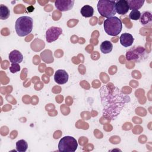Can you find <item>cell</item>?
<instances>
[{"mask_svg": "<svg viewBox=\"0 0 152 152\" xmlns=\"http://www.w3.org/2000/svg\"><path fill=\"white\" fill-rule=\"evenodd\" d=\"M100 93L103 106V115L112 119L119 114L124 104L130 99L128 96H124L117 87H110V84L102 87Z\"/></svg>", "mask_w": 152, "mask_h": 152, "instance_id": "obj_1", "label": "cell"}, {"mask_svg": "<svg viewBox=\"0 0 152 152\" xmlns=\"http://www.w3.org/2000/svg\"><path fill=\"white\" fill-rule=\"evenodd\" d=\"M33 25V21L32 18L28 16L20 17L15 21V31L19 36H27L32 31Z\"/></svg>", "mask_w": 152, "mask_h": 152, "instance_id": "obj_2", "label": "cell"}, {"mask_svg": "<svg viewBox=\"0 0 152 152\" xmlns=\"http://www.w3.org/2000/svg\"><path fill=\"white\" fill-rule=\"evenodd\" d=\"M105 32L110 36H115L119 34L122 28L121 20L117 17L107 18L103 22Z\"/></svg>", "mask_w": 152, "mask_h": 152, "instance_id": "obj_3", "label": "cell"}, {"mask_svg": "<svg viewBox=\"0 0 152 152\" xmlns=\"http://www.w3.org/2000/svg\"><path fill=\"white\" fill-rule=\"evenodd\" d=\"M98 12L101 16L110 18L116 13V2L114 1L100 0L97 3Z\"/></svg>", "mask_w": 152, "mask_h": 152, "instance_id": "obj_4", "label": "cell"}, {"mask_svg": "<svg viewBox=\"0 0 152 152\" xmlns=\"http://www.w3.org/2000/svg\"><path fill=\"white\" fill-rule=\"evenodd\" d=\"M78 147L75 138L71 136H65L61 139L58 144V150L61 152H74Z\"/></svg>", "mask_w": 152, "mask_h": 152, "instance_id": "obj_5", "label": "cell"}, {"mask_svg": "<svg viewBox=\"0 0 152 152\" xmlns=\"http://www.w3.org/2000/svg\"><path fill=\"white\" fill-rule=\"evenodd\" d=\"M145 49L141 46L133 47L130 49L126 53V58L128 61L135 60L139 61L144 56Z\"/></svg>", "mask_w": 152, "mask_h": 152, "instance_id": "obj_6", "label": "cell"}, {"mask_svg": "<svg viewBox=\"0 0 152 152\" xmlns=\"http://www.w3.org/2000/svg\"><path fill=\"white\" fill-rule=\"evenodd\" d=\"M62 33V30L60 27H51L46 32V39L48 43H52L56 40Z\"/></svg>", "mask_w": 152, "mask_h": 152, "instance_id": "obj_7", "label": "cell"}, {"mask_svg": "<svg viewBox=\"0 0 152 152\" xmlns=\"http://www.w3.org/2000/svg\"><path fill=\"white\" fill-rule=\"evenodd\" d=\"M74 4L73 0H57L55 1V5L60 11H66L72 9Z\"/></svg>", "mask_w": 152, "mask_h": 152, "instance_id": "obj_8", "label": "cell"}, {"mask_svg": "<svg viewBox=\"0 0 152 152\" xmlns=\"http://www.w3.org/2000/svg\"><path fill=\"white\" fill-rule=\"evenodd\" d=\"M54 80L58 84H64L68 80V74L64 69H58L55 74Z\"/></svg>", "mask_w": 152, "mask_h": 152, "instance_id": "obj_9", "label": "cell"}, {"mask_svg": "<svg viewBox=\"0 0 152 152\" xmlns=\"http://www.w3.org/2000/svg\"><path fill=\"white\" fill-rule=\"evenodd\" d=\"M116 12L120 15L126 14L129 10L126 0H119L116 1Z\"/></svg>", "mask_w": 152, "mask_h": 152, "instance_id": "obj_10", "label": "cell"}, {"mask_svg": "<svg viewBox=\"0 0 152 152\" xmlns=\"http://www.w3.org/2000/svg\"><path fill=\"white\" fill-rule=\"evenodd\" d=\"M9 59L11 64H19L23 60V56L21 53L17 50H14L9 54Z\"/></svg>", "mask_w": 152, "mask_h": 152, "instance_id": "obj_11", "label": "cell"}, {"mask_svg": "<svg viewBox=\"0 0 152 152\" xmlns=\"http://www.w3.org/2000/svg\"><path fill=\"white\" fill-rule=\"evenodd\" d=\"M134 37L132 34L125 33L121 34L120 37V43L124 47H128L132 45L134 42Z\"/></svg>", "mask_w": 152, "mask_h": 152, "instance_id": "obj_12", "label": "cell"}, {"mask_svg": "<svg viewBox=\"0 0 152 152\" xmlns=\"http://www.w3.org/2000/svg\"><path fill=\"white\" fill-rule=\"evenodd\" d=\"M126 1L129 9L131 10H138L142 7L144 3V0H128Z\"/></svg>", "mask_w": 152, "mask_h": 152, "instance_id": "obj_13", "label": "cell"}, {"mask_svg": "<svg viewBox=\"0 0 152 152\" xmlns=\"http://www.w3.org/2000/svg\"><path fill=\"white\" fill-rule=\"evenodd\" d=\"M40 57L41 59L43 62L45 63L50 64L53 62V57L52 55V52H51L50 50L46 49L40 53Z\"/></svg>", "mask_w": 152, "mask_h": 152, "instance_id": "obj_14", "label": "cell"}, {"mask_svg": "<svg viewBox=\"0 0 152 152\" xmlns=\"http://www.w3.org/2000/svg\"><path fill=\"white\" fill-rule=\"evenodd\" d=\"M140 23L142 25H147L148 24H151L152 21L151 14L150 11L143 12L140 18Z\"/></svg>", "mask_w": 152, "mask_h": 152, "instance_id": "obj_15", "label": "cell"}, {"mask_svg": "<svg viewBox=\"0 0 152 152\" xmlns=\"http://www.w3.org/2000/svg\"><path fill=\"white\" fill-rule=\"evenodd\" d=\"M80 12L82 16L88 18L93 16L94 14V10L92 7L88 5H86L81 8Z\"/></svg>", "mask_w": 152, "mask_h": 152, "instance_id": "obj_16", "label": "cell"}, {"mask_svg": "<svg viewBox=\"0 0 152 152\" xmlns=\"http://www.w3.org/2000/svg\"><path fill=\"white\" fill-rule=\"evenodd\" d=\"M100 48L101 52L103 53L106 54V53H110L112 51L113 49V45L110 41L105 40L101 43Z\"/></svg>", "mask_w": 152, "mask_h": 152, "instance_id": "obj_17", "label": "cell"}, {"mask_svg": "<svg viewBox=\"0 0 152 152\" xmlns=\"http://www.w3.org/2000/svg\"><path fill=\"white\" fill-rule=\"evenodd\" d=\"M10 15V11L8 8L1 4L0 5V19L1 20H6L7 19Z\"/></svg>", "mask_w": 152, "mask_h": 152, "instance_id": "obj_18", "label": "cell"}, {"mask_svg": "<svg viewBox=\"0 0 152 152\" xmlns=\"http://www.w3.org/2000/svg\"><path fill=\"white\" fill-rule=\"evenodd\" d=\"M27 142L24 140H18L16 142V150L19 152H25L27 150Z\"/></svg>", "mask_w": 152, "mask_h": 152, "instance_id": "obj_19", "label": "cell"}, {"mask_svg": "<svg viewBox=\"0 0 152 152\" xmlns=\"http://www.w3.org/2000/svg\"><path fill=\"white\" fill-rule=\"evenodd\" d=\"M141 16V12L138 10H132L129 15L130 19L132 20H138Z\"/></svg>", "mask_w": 152, "mask_h": 152, "instance_id": "obj_20", "label": "cell"}, {"mask_svg": "<svg viewBox=\"0 0 152 152\" xmlns=\"http://www.w3.org/2000/svg\"><path fill=\"white\" fill-rule=\"evenodd\" d=\"M20 70V66L18 64H11L10 67V71L11 73H16Z\"/></svg>", "mask_w": 152, "mask_h": 152, "instance_id": "obj_21", "label": "cell"}, {"mask_svg": "<svg viewBox=\"0 0 152 152\" xmlns=\"http://www.w3.org/2000/svg\"><path fill=\"white\" fill-rule=\"evenodd\" d=\"M42 80L45 83H48L49 82V77H48V76H46L45 74H43L42 77Z\"/></svg>", "mask_w": 152, "mask_h": 152, "instance_id": "obj_22", "label": "cell"}, {"mask_svg": "<svg viewBox=\"0 0 152 152\" xmlns=\"http://www.w3.org/2000/svg\"><path fill=\"white\" fill-rule=\"evenodd\" d=\"M33 61V62H34V63L35 64H39V63L40 62V59H39V56L35 55Z\"/></svg>", "mask_w": 152, "mask_h": 152, "instance_id": "obj_23", "label": "cell"}, {"mask_svg": "<svg viewBox=\"0 0 152 152\" xmlns=\"http://www.w3.org/2000/svg\"><path fill=\"white\" fill-rule=\"evenodd\" d=\"M27 11L29 12H32V11L34 10V7H33L32 5H31V6H30V7H28L27 8Z\"/></svg>", "mask_w": 152, "mask_h": 152, "instance_id": "obj_24", "label": "cell"}, {"mask_svg": "<svg viewBox=\"0 0 152 152\" xmlns=\"http://www.w3.org/2000/svg\"><path fill=\"white\" fill-rule=\"evenodd\" d=\"M91 21H92V20L93 21V22L92 23L91 25H95L96 23V21H97V17H93V18L91 19Z\"/></svg>", "mask_w": 152, "mask_h": 152, "instance_id": "obj_25", "label": "cell"}, {"mask_svg": "<svg viewBox=\"0 0 152 152\" xmlns=\"http://www.w3.org/2000/svg\"><path fill=\"white\" fill-rule=\"evenodd\" d=\"M47 2H48V1H43V2H42V3H40V2H39V3H40L41 5H44V4L47 3Z\"/></svg>", "mask_w": 152, "mask_h": 152, "instance_id": "obj_26", "label": "cell"}]
</instances>
